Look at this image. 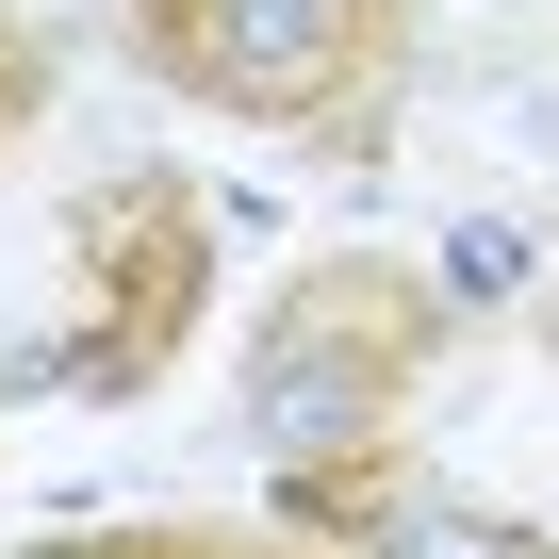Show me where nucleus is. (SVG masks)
Wrapping results in <instances>:
<instances>
[{"instance_id": "obj_6", "label": "nucleus", "mask_w": 559, "mask_h": 559, "mask_svg": "<svg viewBox=\"0 0 559 559\" xmlns=\"http://www.w3.org/2000/svg\"><path fill=\"white\" fill-rule=\"evenodd\" d=\"M34 116H50V34L0 0V165H17V132H34Z\"/></svg>"}, {"instance_id": "obj_3", "label": "nucleus", "mask_w": 559, "mask_h": 559, "mask_svg": "<svg viewBox=\"0 0 559 559\" xmlns=\"http://www.w3.org/2000/svg\"><path fill=\"white\" fill-rule=\"evenodd\" d=\"M444 362V297L412 263H379V247H330V263H297L263 297V346H247V395L297 428V444H330V428H395V395Z\"/></svg>"}, {"instance_id": "obj_5", "label": "nucleus", "mask_w": 559, "mask_h": 559, "mask_svg": "<svg viewBox=\"0 0 559 559\" xmlns=\"http://www.w3.org/2000/svg\"><path fill=\"white\" fill-rule=\"evenodd\" d=\"M67 559H346V543H297V526H83Z\"/></svg>"}, {"instance_id": "obj_2", "label": "nucleus", "mask_w": 559, "mask_h": 559, "mask_svg": "<svg viewBox=\"0 0 559 559\" xmlns=\"http://www.w3.org/2000/svg\"><path fill=\"white\" fill-rule=\"evenodd\" d=\"M67 280H83V330H67L83 395H148V379L198 346V313H214V198H198L181 165L83 181V198H67Z\"/></svg>"}, {"instance_id": "obj_4", "label": "nucleus", "mask_w": 559, "mask_h": 559, "mask_svg": "<svg viewBox=\"0 0 559 559\" xmlns=\"http://www.w3.org/2000/svg\"><path fill=\"white\" fill-rule=\"evenodd\" d=\"M280 510L330 526V543H395V510H412V428H330V444H297V461H280Z\"/></svg>"}, {"instance_id": "obj_1", "label": "nucleus", "mask_w": 559, "mask_h": 559, "mask_svg": "<svg viewBox=\"0 0 559 559\" xmlns=\"http://www.w3.org/2000/svg\"><path fill=\"white\" fill-rule=\"evenodd\" d=\"M132 67L247 132L379 148L412 83V0H132Z\"/></svg>"}]
</instances>
